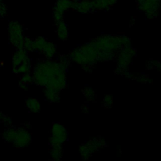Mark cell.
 Listing matches in <instances>:
<instances>
[{
    "label": "cell",
    "instance_id": "cell-1",
    "mask_svg": "<svg viewBox=\"0 0 161 161\" xmlns=\"http://www.w3.org/2000/svg\"><path fill=\"white\" fill-rule=\"evenodd\" d=\"M65 69L60 62L48 59L38 62L33 70V82L44 87H51L58 91L66 85Z\"/></svg>",
    "mask_w": 161,
    "mask_h": 161
},
{
    "label": "cell",
    "instance_id": "cell-2",
    "mask_svg": "<svg viewBox=\"0 0 161 161\" xmlns=\"http://www.w3.org/2000/svg\"><path fill=\"white\" fill-rule=\"evenodd\" d=\"M31 62L28 52L24 48L16 49L12 57V70L14 74L30 72Z\"/></svg>",
    "mask_w": 161,
    "mask_h": 161
},
{
    "label": "cell",
    "instance_id": "cell-3",
    "mask_svg": "<svg viewBox=\"0 0 161 161\" xmlns=\"http://www.w3.org/2000/svg\"><path fill=\"white\" fill-rule=\"evenodd\" d=\"M8 31L10 43L16 49L23 48L25 36L24 29L21 24L17 21H11L8 25Z\"/></svg>",
    "mask_w": 161,
    "mask_h": 161
},
{
    "label": "cell",
    "instance_id": "cell-4",
    "mask_svg": "<svg viewBox=\"0 0 161 161\" xmlns=\"http://www.w3.org/2000/svg\"><path fill=\"white\" fill-rule=\"evenodd\" d=\"M33 51L40 52L43 53L47 59L52 58L56 52L55 45L43 37L39 36L33 40Z\"/></svg>",
    "mask_w": 161,
    "mask_h": 161
},
{
    "label": "cell",
    "instance_id": "cell-5",
    "mask_svg": "<svg viewBox=\"0 0 161 161\" xmlns=\"http://www.w3.org/2000/svg\"><path fill=\"white\" fill-rule=\"evenodd\" d=\"M67 137V132L65 128L59 123H53L49 140L50 145H62Z\"/></svg>",
    "mask_w": 161,
    "mask_h": 161
},
{
    "label": "cell",
    "instance_id": "cell-6",
    "mask_svg": "<svg viewBox=\"0 0 161 161\" xmlns=\"http://www.w3.org/2000/svg\"><path fill=\"white\" fill-rule=\"evenodd\" d=\"M31 141L30 133L24 128H17L15 138L13 142L14 147L17 148H23L27 147Z\"/></svg>",
    "mask_w": 161,
    "mask_h": 161
},
{
    "label": "cell",
    "instance_id": "cell-7",
    "mask_svg": "<svg viewBox=\"0 0 161 161\" xmlns=\"http://www.w3.org/2000/svg\"><path fill=\"white\" fill-rule=\"evenodd\" d=\"M70 4L68 0H57L53 9V16L56 23H58L62 20L64 12L68 9Z\"/></svg>",
    "mask_w": 161,
    "mask_h": 161
},
{
    "label": "cell",
    "instance_id": "cell-8",
    "mask_svg": "<svg viewBox=\"0 0 161 161\" xmlns=\"http://www.w3.org/2000/svg\"><path fill=\"white\" fill-rule=\"evenodd\" d=\"M58 91L51 88V87H45L44 88V96L50 102L57 103L60 99V94Z\"/></svg>",
    "mask_w": 161,
    "mask_h": 161
},
{
    "label": "cell",
    "instance_id": "cell-9",
    "mask_svg": "<svg viewBox=\"0 0 161 161\" xmlns=\"http://www.w3.org/2000/svg\"><path fill=\"white\" fill-rule=\"evenodd\" d=\"M25 105L28 109L33 113H37L40 109V104L35 98H28L25 101Z\"/></svg>",
    "mask_w": 161,
    "mask_h": 161
},
{
    "label": "cell",
    "instance_id": "cell-10",
    "mask_svg": "<svg viewBox=\"0 0 161 161\" xmlns=\"http://www.w3.org/2000/svg\"><path fill=\"white\" fill-rule=\"evenodd\" d=\"M57 35L62 40H65L68 36L67 25L63 21L57 23Z\"/></svg>",
    "mask_w": 161,
    "mask_h": 161
},
{
    "label": "cell",
    "instance_id": "cell-11",
    "mask_svg": "<svg viewBox=\"0 0 161 161\" xmlns=\"http://www.w3.org/2000/svg\"><path fill=\"white\" fill-rule=\"evenodd\" d=\"M50 154L52 159L55 160H59L62 156V145H51V150Z\"/></svg>",
    "mask_w": 161,
    "mask_h": 161
},
{
    "label": "cell",
    "instance_id": "cell-12",
    "mask_svg": "<svg viewBox=\"0 0 161 161\" xmlns=\"http://www.w3.org/2000/svg\"><path fill=\"white\" fill-rule=\"evenodd\" d=\"M21 82L28 84L33 82V76L30 72L25 73L21 75Z\"/></svg>",
    "mask_w": 161,
    "mask_h": 161
},
{
    "label": "cell",
    "instance_id": "cell-13",
    "mask_svg": "<svg viewBox=\"0 0 161 161\" xmlns=\"http://www.w3.org/2000/svg\"><path fill=\"white\" fill-rule=\"evenodd\" d=\"M103 103H104V106L106 108H110L111 107L112 103H113V97L111 95H106L104 99H103Z\"/></svg>",
    "mask_w": 161,
    "mask_h": 161
},
{
    "label": "cell",
    "instance_id": "cell-14",
    "mask_svg": "<svg viewBox=\"0 0 161 161\" xmlns=\"http://www.w3.org/2000/svg\"><path fill=\"white\" fill-rule=\"evenodd\" d=\"M84 94L85 96L90 100H92V99H94L95 94H94V91L92 90H91L88 88H86L84 90Z\"/></svg>",
    "mask_w": 161,
    "mask_h": 161
},
{
    "label": "cell",
    "instance_id": "cell-15",
    "mask_svg": "<svg viewBox=\"0 0 161 161\" xmlns=\"http://www.w3.org/2000/svg\"><path fill=\"white\" fill-rule=\"evenodd\" d=\"M8 12V8L6 5L0 1V17H4L6 15Z\"/></svg>",
    "mask_w": 161,
    "mask_h": 161
},
{
    "label": "cell",
    "instance_id": "cell-16",
    "mask_svg": "<svg viewBox=\"0 0 161 161\" xmlns=\"http://www.w3.org/2000/svg\"><path fill=\"white\" fill-rule=\"evenodd\" d=\"M2 121L4 123V125H6V126H7V127L11 126V125L12 124L11 119L9 116H4V117H3V119H2Z\"/></svg>",
    "mask_w": 161,
    "mask_h": 161
},
{
    "label": "cell",
    "instance_id": "cell-17",
    "mask_svg": "<svg viewBox=\"0 0 161 161\" xmlns=\"http://www.w3.org/2000/svg\"><path fill=\"white\" fill-rule=\"evenodd\" d=\"M19 86L20 88H21L22 89H24V90H27L28 89V84H26V83H25V82H23L20 81Z\"/></svg>",
    "mask_w": 161,
    "mask_h": 161
},
{
    "label": "cell",
    "instance_id": "cell-18",
    "mask_svg": "<svg viewBox=\"0 0 161 161\" xmlns=\"http://www.w3.org/2000/svg\"><path fill=\"white\" fill-rule=\"evenodd\" d=\"M4 115H3V114L2 112H1V111H0V121H2V119H3V117H4Z\"/></svg>",
    "mask_w": 161,
    "mask_h": 161
}]
</instances>
